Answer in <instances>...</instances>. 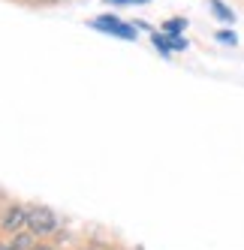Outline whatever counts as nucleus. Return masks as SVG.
Segmentation results:
<instances>
[{
	"mask_svg": "<svg viewBox=\"0 0 244 250\" xmlns=\"http://www.w3.org/2000/svg\"><path fill=\"white\" fill-rule=\"evenodd\" d=\"M33 238H48L61 229V217L48 205H30L27 208V226H24Z\"/></svg>",
	"mask_w": 244,
	"mask_h": 250,
	"instance_id": "f257e3e1",
	"label": "nucleus"
},
{
	"mask_svg": "<svg viewBox=\"0 0 244 250\" xmlns=\"http://www.w3.org/2000/svg\"><path fill=\"white\" fill-rule=\"evenodd\" d=\"M24 226H27V205L12 202L3 211V217H0V229H3L6 235H15V232H24Z\"/></svg>",
	"mask_w": 244,
	"mask_h": 250,
	"instance_id": "f03ea898",
	"label": "nucleus"
},
{
	"mask_svg": "<svg viewBox=\"0 0 244 250\" xmlns=\"http://www.w3.org/2000/svg\"><path fill=\"white\" fill-rule=\"evenodd\" d=\"M94 27L112 33V37H121V40H136V27L121 21L118 15H100V19H94Z\"/></svg>",
	"mask_w": 244,
	"mask_h": 250,
	"instance_id": "7ed1b4c3",
	"label": "nucleus"
},
{
	"mask_svg": "<svg viewBox=\"0 0 244 250\" xmlns=\"http://www.w3.org/2000/svg\"><path fill=\"white\" fill-rule=\"evenodd\" d=\"M33 244H37V238H33L27 229H24V232H15L12 241H9V247H12V250H30Z\"/></svg>",
	"mask_w": 244,
	"mask_h": 250,
	"instance_id": "20e7f679",
	"label": "nucleus"
},
{
	"mask_svg": "<svg viewBox=\"0 0 244 250\" xmlns=\"http://www.w3.org/2000/svg\"><path fill=\"white\" fill-rule=\"evenodd\" d=\"M211 9H214V15H217V19H223V21H232V19H235V15H232V9L226 6L223 0H211Z\"/></svg>",
	"mask_w": 244,
	"mask_h": 250,
	"instance_id": "39448f33",
	"label": "nucleus"
},
{
	"mask_svg": "<svg viewBox=\"0 0 244 250\" xmlns=\"http://www.w3.org/2000/svg\"><path fill=\"white\" fill-rule=\"evenodd\" d=\"M217 40H220V42H232V45H235V33H229V30H220V33H217Z\"/></svg>",
	"mask_w": 244,
	"mask_h": 250,
	"instance_id": "423d86ee",
	"label": "nucleus"
},
{
	"mask_svg": "<svg viewBox=\"0 0 244 250\" xmlns=\"http://www.w3.org/2000/svg\"><path fill=\"white\" fill-rule=\"evenodd\" d=\"M184 24H187V21H169V24H166V30H181Z\"/></svg>",
	"mask_w": 244,
	"mask_h": 250,
	"instance_id": "0eeeda50",
	"label": "nucleus"
},
{
	"mask_svg": "<svg viewBox=\"0 0 244 250\" xmlns=\"http://www.w3.org/2000/svg\"><path fill=\"white\" fill-rule=\"evenodd\" d=\"M106 3H148V0H106Z\"/></svg>",
	"mask_w": 244,
	"mask_h": 250,
	"instance_id": "6e6552de",
	"label": "nucleus"
},
{
	"mask_svg": "<svg viewBox=\"0 0 244 250\" xmlns=\"http://www.w3.org/2000/svg\"><path fill=\"white\" fill-rule=\"evenodd\" d=\"M30 250H55V247H51V244H33Z\"/></svg>",
	"mask_w": 244,
	"mask_h": 250,
	"instance_id": "1a4fd4ad",
	"label": "nucleus"
},
{
	"mask_svg": "<svg viewBox=\"0 0 244 250\" xmlns=\"http://www.w3.org/2000/svg\"><path fill=\"white\" fill-rule=\"evenodd\" d=\"M0 250H12V247H9V244H0Z\"/></svg>",
	"mask_w": 244,
	"mask_h": 250,
	"instance_id": "9d476101",
	"label": "nucleus"
}]
</instances>
